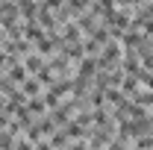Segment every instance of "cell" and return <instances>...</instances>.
<instances>
[{
    "mask_svg": "<svg viewBox=\"0 0 153 150\" xmlns=\"http://www.w3.org/2000/svg\"><path fill=\"white\" fill-rule=\"evenodd\" d=\"M38 91H41V88H38V79H27V82H24V94H33V97H36Z\"/></svg>",
    "mask_w": 153,
    "mask_h": 150,
    "instance_id": "cell-1",
    "label": "cell"
},
{
    "mask_svg": "<svg viewBox=\"0 0 153 150\" xmlns=\"http://www.w3.org/2000/svg\"><path fill=\"white\" fill-rule=\"evenodd\" d=\"M24 71H27V68H21V65L12 68V79H24Z\"/></svg>",
    "mask_w": 153,
    "mask_h": 150,
    "instance_id": "cell-2",
    "label": "cell"
}]
</instances>
